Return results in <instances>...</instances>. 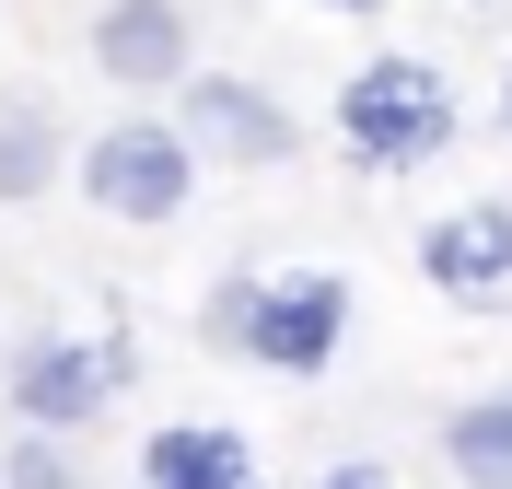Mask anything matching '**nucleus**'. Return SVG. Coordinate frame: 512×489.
I'll use <instances>...</instances> for the list:
<instances>
[{
    "label": "nucleus",
    "mask_w": 512,
    "mask_h": 489,
    "mask_svg": "<svg viewBox=\"0 0 512 489\" xmlns=\"http://www.w3.org/2000/svg\"><path fill=\"white\" fill-rule=\"evenodd\" d=\"M128 385H140V338H128V315L47 326V338H12V361H0V420H12V431H47V443H82Z\"/></svg>",
    "instance_id": "nucleus-1"
},
{
    "label": "nucleus",
    "mask_w": 512,
    "mask_h": 489,
    "mask_svg": "<svg viewBox=\"0 0 512 489\" xmlns=\"http://www.w3.org/2000/svg\"><path fill=\"white\" fill-rule=\"evenodd\" d=\"M454 129H466L454 82L431 59H408V47H373V59L338 82V152H350L361 175H419V163L454 152Z\"/></svg>",
    "instance_id": "nucleus-2"
},
{
    "label": "nucleus",
    "mask_w": 512,
    "mask_h": 489,
    "mask_svg": "<svg viewBox=\"0 0 512 489\" xmlns=\"http://www.w3.org/2000/svg\"><path fill=\"white\" fill-rule=\"evenodd\" d=\"M338 350H350V280H338V268H256V303H245L233 361L280 373V385H315Z\"/></svg>",
    "instance_id": "nucleus-3"
},
{
    "label": "nucleus",
    "mask_w": 512,
    "mask_h": 489,
    "mask_svg": "<svg viewBox=\"0 0 512 489\" xmlns=\"http://www.w3.org/2000/svg\"><path fill=\"white\" fill-rule=\"evenodd\" d=\"M70 163H82V198H94L105 222H128V233L187 222V198H198V163H187V140L163 129V117H117V129H94Z\"/></svg>",
    "instance_id": "nucleus-4"
},
{
    "label": "nucleus",
    "mask_w": 512,
    "mask_h": 489,
    "mask_svg": "<svg viewBox=\"0 0 512 489\" xmlns=\"http://www.w3.org/2000/svg\"><path fill=\"white\" fill-rule=\"evenodd\" d=\"M163 129L187 140V163H233V175H268V163L303 152V117H291L268 82H245V70H187Z\"/></svg>",
    "instance_id": "nucleus-5"
},
{
    "label": "nucleus",
    "mask_w": 512,
    "mask_h": 489,
    "mask_svg": "<svg viewBox=\"0 0 512 489\" xmlns=\"http://www.w3.org/2000/svg\"><path fill=\"white\" fill-rule=\"evenodd\" d=\"M419 280L454 315H512V198H454L419 233Z\"/></svg>",
    "instance_id": "nucleus-6"
},
{
    "label": "nucleus",
    "mask_w": 512,
    "mask_h": 489,
    "mask_svg": "<svg viewBox=\"0 0 512 489\" xmlns=\"http://www.w3.org/2000/svg\"><path fill=\"white\" fill-rule=\"evenodd\" d=\"M94 70L128 82V94H175V82L198 70L187 0H105V12H94Z\"/></svg>",
    "instance_id": "nucleus-7"
},
{
    "label": "nucleus",
    "mask_w": 512,
    "mask_h": 489,
    "mask_svg": "<svg viewBox=\"0 0 512 489\" xmlns=\"http://www.w3.org/2000/svg\"><path fill=\"white\" fill-rule=\"evenodd\" d=\"M140 489H268V466L233 420H163L140 443Z\"/></svg>",
    "instance_id": "nucleus-8"
},
{
    "label": "nucleus",
    "mask_w": 512,
    "mask_h": 489,
    "mask_svg": "<svg viewBox=\"0 0 512 489\" xmlns=\"http://www.w3.org/2000/svg\"><path fill=\"white\" fill-rule=\"evenodd\" d=\"M59 163H70L59 105H47V94H0V210L47 198V187H59Z\"/></svg>",
    "instance_id": "nucleus-9"
},
{
    "label": "nucleus",
    "mask_w": 512,
    "mask_h": 489,
    "mask_svg": "<svg viewBox=\"0 0 512 489\" xmlns=\"http://www.w3.org/2000/svg\"><path fill=\"white\" fill-rule=\"evenodd\" d=\"M443 478L454 489H512V385L443 408Z\"/></svg>",
    "instance_id": "nucleus-10"
},
{
    "label": "nucleus",
    "mask_w": 512,
    "mask_h": 489,
    "mask_svg": "<svg viewBox=\"0 0 512 489\" xmlns=\"http://www.w3.org/2000/svg\"><path fill=\"white\" fill-rule=\"evenodd\" d=\"M0 489H82V455L47 443V431H12L0 443Z\"/></svg>",
    "instance_id": "nucleus-11"
},
{
    "label": "nucleus",
    "mask_w": 512,
    "mask_h": 489,
    "mask_svg": "<svg viewBox=\"0 0 512 489\" xmlns=\"http://www.w3.org/2000/svg\"><path fill=\"white\" fill-rule=\"evenodd\" d=\"M245 303H256V268H222V280L198 292V338H210V350H233V338H245Z\"/></svg>",
    "instance_id": "nucleus-12"
},
{
    "label": "nucleus",
    "mask_w": 512,
    "mask_h": 489,
    "mask_svg": "<svg viewBox=\"0 0 512 489\" xmlns=\"http://www.w3.org/2000/svg\"><path fill=\"white\" fill-rule=\"evenodd\" d=\"M315 489H396V478H384V466H361V455H350V466H326Z\"/></svg>",
    "instance_id": "nucleus-13"
},
{
    "label": "nucleus",
    "mask_w": 512,
    "mask_h": 489,
    "mask_svg": "<svg viewBox=\"0 0 512 489\" xmlns=\"http://www.w3.org/2000/svg\"><path fill=\"white\" fill-rule=\"evenodd\" d=\"M326 12H350V24H384V12H396V0H326Z\"/></svg>",
    "instance_id": "nucleus-14"
},
{
    "label": "nucleus",
    "mask_w": 512,
    "mask_h": 489,
    "mask_svg": "<svg viewBox=\"0 0 512 489\" xmlns=\"http://www.w3.org/2000/svg\"><path fill=\"white\" fill-rule=\"evenodd\" d=\"M501 129H512V70H501Z\"/></svg>",
    "instance_id": "nucleus-15"
}]
</instances>
